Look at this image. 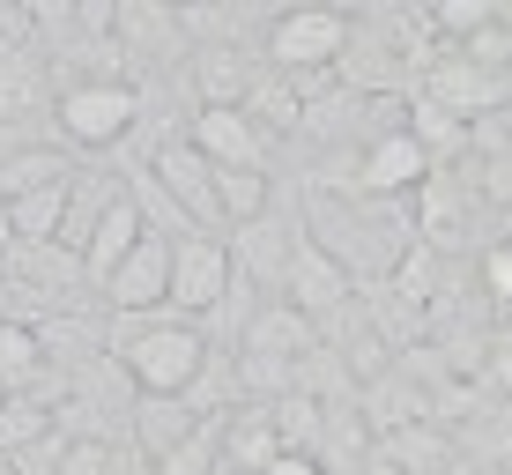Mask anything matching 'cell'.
<instances>
[{"label": "cell", "mask_w": 512, "mask_h": 475, "mask_svg": "<svg viewBox=\"0 0 512 475\" xmlns=\"http://www.w3.org/2000/svg\"><path fill=\"white\" fill-rule=\"evenodd\" d=\"M119 372H127L134 394H164V401H186V386L201 379V364L216 357L201 320H179V312H141V320H119V342H112Z\"/></svg>", "instance_id": "6da1fadb"}, {"label": "cell", "mask_w": 512, "mask_h": 475, "mask_svg": "<svg viewBox=\"0 0 512 475\" xmlns=\"http://www.w3.org/2000/svg\"><path fill=\"white\" fill-rule=\"evenodd\" d=\"M349 38H357V23H349L342 8H282L260 45H268V67H275V75L320 82L327 67H342Z\"/></svg>", "instance_id": "7a4b0ae2"}, {"label": "cell", "mask_w": 512, "mask_h": 475, "mask_svg": "<svg viewBox=\"0 0 512 475\" xmlns=\"http://www.w3.org/2000/svg\"><path fill=\"white\" fill-rule=\"evenodd\" d=\"M60 134L75 149H119L141 127V90L127 75H90V82H67L60 104H52Z\"/></svg>", "instance_id": "3957f363"}, {"label": "cell", "mask_w": 512, "mask_h": 475, "mask_svg": "<svg viewBox=\"0 0 512 475\" xmlns=\"http://www.w3.org/2000/svg\"><path fill=\"white\" fill-rule=\"evenodd\" d=\"M231 283H238L231 238H208V231L179 238V260H171V312H179V320H201L208 327V312L231 297Z\"/></svg>", "instance_id": "277c9868"}, {"label": "cell", "mask_w": 512, "mask_h": 475, "mask_svg": "<svg viewBox=\"0 0 512 475\" xmlns=\"http://www.w3.org/2000/svg\"><path fill=\"white\" fill-rule=\"evenodd\" d=\"M186 142L201 149L216 171H268L275 134L260 127L245 104H201V112H193V127H186Z\"/></svg>", "instance_id": "5b68a950"}, {"label": "cell", "mask_w": 512, "mask_h": 475, "mask_svg": "<svg viewBox=\"0 0 512 475\" xmlns=\"http://www.w3.org/2000/svg\"><path fill=\"white\" fill-rule=\"evenodd\" d=\"M282 305H297L305 320H320V327H334L349 305H357V283H349V268L327 253L320 238H297V253H290V283H282Z\"/></svg>", "instance_id": "8992f818"}, {"label": "cell", "mask_w": 512, "mask_h": 475, "mask_svg": "<svg viewBox=\"0 0 512 475\" xmlns=\"http://www.w3.org/2000/svg\"><path fill=\"white\" fill-rule=\"evenodd\" d=\"M149 171H156V193H164V201L179 208L193 231H208V238H216V223H223V201H216V164H208V156L179 134V142H164V149L149 156Z\"/></svg>", "instance_id": "52a82bcc"}, {"label": "cell", "mask_w": 512, "mask_h": 475, "mask_svg": "<svg viewBox=\"0 0 512 475\" xmlns=\"http://www.w3.org/2000/svg\"><path fill=\"white\" fill-rule=\"evenodd\" d=\"M171 260H179V238H171V231H149L127 260H119V275L104 283L112 320H141V312H164L171 305Z\"/></svg>", "instance_id": "ba28073f"}, {"label": "cell", "mask_w": 512, "mask_h": 475, "mask_svg": "<svg viewBox=\"0 0 512 475\" xmlns=\"http://www.w3.org/2000/svg\"><path fill=\"white\" fill-rule=\"evenodd\" d=\"M423 97L446 104L461 127H483V119H498V112H505V75L475 67L468 52H446V60H431V75H423Z\"/></svg>", "instance_id": "9c48e42d"}, {"label": "cell", "mask_w": 512, "mask_h": 475, "mask_svg": "<svg viewBox=\"0 0 512 475\" xmlns=\"http://www.w3.org/2000/svg\"><path fill=\"white\" fill-rule=\"evenodd\" d=\"M297 238H305V231H297L290 216H275V208H268V216H253V223H238V231H231V268H238L253 290H275V297H282Z\"/></svg>", "instance_id": "30bf717a"}, {"label": "cell", "mask_w": 512, "mask_h": 475, "mask_svg": "<svg viewBox=\"0 0 512 475\" xmlns=\"http://www.w3.org/2000/svg\"><path fill=\"white\" fill-rule=\"evenodd\" d=\"M431 179V149L416 142L409 127H386L364 149V201H394V193H416Z\"/></svg>", "instance_id": "8fae6325"}, {"label": "cell", "mask_w": 512, "mask_h": 475, "mask_svg": "<svg viewBox=\"0 0 512 475\" xmlns=\"http://www.w3.org/2000/svg\"><path fill=\"white\" fill-rule=\"evenodd\" d=\"M141 238H149V223H141V193H119V201L104 208V223L90 231V245H82V275L104 290L119 275V260H127Z\"/></svg>", "instance_id": "7c38bea8"}, {"label": "cell", "mask_w": 512, "mask_h": 475, "mask_svg": "<svg viewBox=\"0 0 512 475\" xmlns=\"http://www.w3.org/2000/svg\"><path fill=\"white\" fill-rule=\"evenodd\" d=\"M275 461H282V431H275V409H268V401H245V409L223 416V468L268 475Z\"/></svg>", "instance_id": "4fadbf2b"}, {"label": "cell", "mask_w": 512, "mask_h": 475, "mask_svg": "<svg viewBox=\"0 0 512 475\" xmlns=\"http://www.w3.org/2000/svg\"><path fill=\"white\" fill-rule=\"evenodd\" d=\"M134 453H141V468H156V461H171V453L186 446L193 431H201V416L186 409V401H164V394H134Z\"/></svg>", "instance_id": "5bb4252c"}, {"label": "cell", "mask_w": 512, "mask_h": 475, "mask_svg": "<svg viewBox=\"0 0 512 475\" xmlns=\"http://www.w3.org/2000/svg\"><path fill=\"white\" fill-rule=\"evenodd\" d=\"M112 45L119 52H186V23L179 8H156V0H119L112 8Z\"/></svg>", "instance_id": "9a60e30c"}, {"label": "cell", "mask_w": 512, "mask_h": 475, "mask_svg": "<svg viewBox=\"0 0 512 475\" xmlns=\"http://www.w3.org/2000/svg\"><path fill=\"white\" fill-rule=\"evenodd\" d=\"M45 327H30V320H0V386L8 394H45V401H60V386H45Z\"/></svg>", "instance_id": "2e32d148"}, {"label": "cell", "mask_w": 512, "mask_h": 475, "mask_svg": "<svg viewBox=\"0 0 512 475\" xmlns=\"http://www.w3.org/2000/svg\"><path fill=\"white\" fill-rule=\"evenodd\" d=\"M245 349H253V357H290V364H305L312 349H320V320H305L297 305H260Z\"/></svg>", "instance_id": "e0dca14e"}, {"label": "cell", "mask_w": 512, "mask_h": 475, "mask_svg": "<svg viewBox=\"0 0 512 475\" xmlns=\"http://www.w3.org/2000/svg\"><path fill=\"white\" fill-rule=\"evenodd\" d=\"M260 75H268V67H253L238 45H208L201 67H193V82H201V104H245V97L260 90Z\"/></svg>", "instance_id": "ac0fdd59"}, {"label": "cell", "mask_w": 512, "mask_h": 475, "mask_svg": "<svg viewBox=\"0 0 512 475\" xmlns=\"http://www.w3.org/2000/svg\"><path fill=\"white\" fill-rule=\"evenodd\" d=\"M67 201H75V179H67V186H45V193H23V201H8V208H15V245H60V231H67Z\"/></svg>", "instance_id": "d6986e66"}, {"label": "cell", "mask_w": 512, "mask_h": 475, "mask_svg": "<svg viewBox=\"0 0 512 475\" xmlns=\"http://www.w3.org/2000/svg\"><path fill=\"white\" fill-rule=\"evenodd\" d=\"M38 438H52V401L45 394H8L0 401V461L30 453Z\"/></svg>", "instance_id": "ffe728a7"}, {"label": "cell", "mask_w": 512, "mask_h": 475, "mask_svg": "<svg viewBox=\"0 0 512 475\" xmlns=\"http://www.w3.org/2000/svg\"><path fill=\"white\" fill-rule=\"evenodd\" d=\"M75 171L60 164L52 149H15L0 156V201H23V193H45V186H67Z\"/></svg>", "instance_id": "44dd1931"}, {"label": "cell", "mask_w": 512, "mask_h": 475, "mask_svg": "<svg viewBox=\"0 0 512 475\" xmlns=\"http://www.w3.org/2000/svg\"><path fill=\"white\" fill-rule=\"evenodd\" d=\"M268 409H275L282 453H320V446H327V401H312V394H282V401H268Z\"/></svg>", "instance_id": "7402d4cb"}, {"label": "cell", "mask_w": 512, "mask_h": 475, "mask_svg": "<svg viewBox=\"0 0 512 475\" xmlns=\"http://www.w3.org/2000/svg\"><path fill=\"white\" fill-rule=\"evenodd\" d=\"M216 201H223V223H253V216H268L275 208V179L268 171H216Z\"/></svg>", "instance_id": "603a6c76"}, {"label": "cell", "mask_w": 512, "mask_h": 475, "mask_svg": "<svg viewBox=\"0 0 512 475\" xmlns=\"http://www.w3.org/2000/svg\"><path fill=\"white\" fill-rule=\"evenodd\" d=\"M394 297H401V305H431V297H438V245H423V238H409V253H401L394 260Z\"/></svg>", "instance_id": "cb8c5ba5"}, {"label": "cell", "mask_w": 512, "mask_h": 475, "mask_svg": "<svg viewBox=\"0 0 512 475\" xmlns=\"http://www.w3.org/2000/svg\"><path fill=\"white\" fill-rule=\"evenodd\" d=\"M409 119H416L409 134H416L423 149H431V164H438V156H446V149H461V142H468V127H461V119L446 112V104H431L423 90H416V104H409Z\"/></svg>", "instance_id": "d4e9b609"}, {"label": "cell", "mask_w": 512, "mask_h": 475, "mask_svg": "<svg viewBox=\"0 0 512 475\" xmlns=\"http://www.w3.org/2000/svg\"><path fill=\"white\" fill-rule=\"evenodd\" d=\"M475 275H483V297H490V305H498L505 320H512V238H498V245H490Z\"/></svg>", "instance_id": "484cf974"}, {"label": "cell", "mask_w": 512, "mask_h": 475, "mask_svg": "<svg viewBox=\"0 0 512 475\" xmlns=\"http://www.w3.org/2000/svg\"><path fill=\"white\" fill-rule=\"evenodd\" d=\"M483 379L498 386V394H512V320L490 334V349H483Z\"/></svg>", "instance_id": "4316f807"}, {"label": "cell", "mask_w": 512, "mask_h": 475, "mask_svg": "<svg viewBox=\"0 0 512 475\" xmlns=\"http://www.w3.org/2000/svg\"><path fill=\"white\" fill-rule=\"evenodd\" d=\"M268 475H327V461H320V453H282Z\"/></svg>", "instance_id": "83f0119b"}, {"label": "cell", "mask_w": 512, "mask_h": 475, "mask_svg": "<svg viewBox=\"0 0 512 475\" xmlns=\"http://www.w3.org/2000/svg\"><path fill=\"white\" fill-rule=\"evenodd\" d=\"M8 253H15V208L0 201V260H8Z\"/></svg>", "instance_id": "f1b7e54d"}, {"label": "cell", "mask_w": 512, "mask_h": 475, "mask_svg": "<svg viewBox=\"0 0 512 475\" xmlns=\"http://www.w3.org/2000/svg\"><path fill=\"white\" fill-rule=\"evenodd\" d=\"M498 30H505V38H512V0H498Z\"/></svg>", "instance_id": "f546056e"}, {"label": "cell", "mask_w": 512, "mask_h": 475, "mask_svg": "<svg viewBox=\"0 0 512 475\" xmlns=\"http://www.w3.org/2000/svg\"><path fill=\"white\" fill-rule=\"evenodd\" d=\"M505 112H512V75H505Z\"/></svg>", "instance_id": "4dcf8cb0"}, {"label": "cell", "mask_w": 512, "mask_h": 475, "mask_svg": "<svg viewBox=\"0 0 512 475\" xmlns=\"http://www.w3.org/2000/svg\"><path fill=\"white\" fill-rule=\"evenodd\" d=\"M0 475H15V468H8V461H0Z\"/></svg>", "instance_id": "1f68e13d"}, {"label": "cell", "mask_w": 512, "mask_h": 475, "mask_svg": "<svg viewBox=\"0 0 512 475\" xmlns=\"http://www.w3.org/2000/svg\"><path fill=\"white\" fill-rule=\"evenodd\" d=\"M216 475H238V468H216Z\"/></svg>", "instance_id": "d6a6232c"}, {"label": "cell", "mask_w": 512, "mask_h": 475, "mask_svg": "<svg viewBox=\"0 0 512 475\" xmlns=\"http://www.w3.org/2000/svg\"><path fill=\"white\" fill-rule=\"evenodd\" d=\"M0 401H8V386H0Z\"/></svg>", "instance_id": "836d02e7"}]
</instances>
